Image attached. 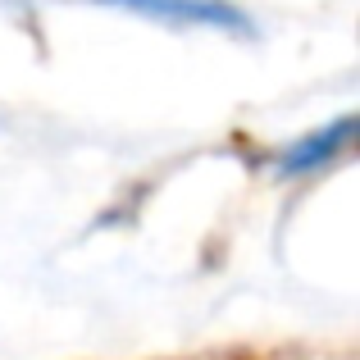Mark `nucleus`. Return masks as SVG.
Returning a JSON list of instances; mask_svg holds the SVG:
<instances>
[{"label": "nucleus", "instance_id": "nucleus-1", "mask_svg": "<svg viewBox=\"0 0 360 360\" xmlns=\"http://www.w3.org/2000/svg\"><path fill=\"white\" fill-rule=\"evenodd\" d=\"M96 5L128 9V14H141L165 27H210V32H238V37L255 27L246 9H238L233 0H96Z\"/></svg>", "mask_w": 360, "mask_h": 360}, {"label": "nucleus", "instance_id": "nucleus-2", "mask_svg": "<svg viewBox=\"0 0 360 360\" xmlns=\"http://www.w3.org/2000/svg\"><path fill=\"white\" fill-rule=\"evenodd\" d=\"M352 137H356V119H352V115H342V119L328 123V128H315V132H306L301 141L283 146V150H278V169H283L288 178L319 174L328 160H338L347 146H352Z\"/></svg>", "mask_w": 360, "mask_h": 360}]
</instances>
